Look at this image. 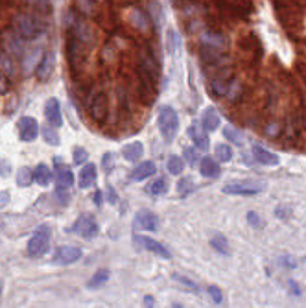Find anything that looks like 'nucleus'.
Masks as SVG:
<instances>
[{"instance_id":"nucleus-1","label":"nucleus","mask_w":306,"mask_h":308,"mask_svg":"<svg viewBox=\"0 0 306 308\" xmlns=\"http://www.w3.org/2000/svg\"><path fill=\"white\" fill-rule=\"evenodd\" d=\"M13 30L15 34L21 35L24 41H32L44 32V24H41L37 17H32L28 13H19L15 15L13 19Z\"/></svg>"},{"instance_id":"nucleus-2","label":"nucleus","mask_w":306,"mask_h":308,"mask_svg":"<svg viewBox=\"0 0 306 308\" xmlns=\"http://www.w3.org/2000/svg\"><path fill=\"white\" fill-rule=\"evenodd\" d=\"M159 129H160V135H162L168 142L175 139V135L179 131V118H177V113H175L174 107H170V105L160 107Z\"/></svg>"},{"instance_id":"nucleus-3","label":"nucleus","mask_w":306,"mask_h":308,"mask_svg":"<svg viewBox=\"0 0 306 308\" xmlns=\"http://www.w3.org/2000/svg\"><path fill=\"white\" fill-rule=\"evenodd\" d=\"M50 227L48 225H39L37 231L34 232V236L28 242V255L30 257H41L46 253L50 245Z\"/></svg>"},{"instance_id":"nucleus-4","label":"nucleus","mask_w":306,"mask_h":308,"mask_svg":"<svg viewBox=\"0 0 306 308\" xmlns=\"http://www.w3.org/2000/svg\"><path fill=\"white\" fill-rule=\"evenodd\" d=\"M72 231L76 232L77 236H81L85 240H92L98 234V224L94 216L91 214H81L77 218L74 225H72Z\"/></svg>"},{"instance_id":"nucleus-5","label":"nucleus","mask_w":306,"mask_h":308,"mask_svg":"<svg viewBox=\"0 0 306 308\" xmlns=\"http://www.w3.org/2000/svg\"><path fill=\"white\" fill-rule=\"evenodd\" d=\"M37 135H39V124H37V120L30 118V116H22L19 120V137H21V140L32 142V140L37 139Z\"/></svg>"},{"instance_id":"nucleus-6","label":"nucleus","mask_w":306,"mask_h":308,"mask_svg":"<svg viewBox=\"0 0 306 308\" xmlns=\"http://www.w3.org/2000/svg\"><path fill=\"white\" fill-rule=\"evenodd\" d=\"M222 192L223 194H230V196H257L260 192V187L245 185V183H232V185H225Z\"/></svg>"},{"instance_id":"nucleus-7","label":"nucleus","mask_w":306,"mask_h":308,"mask_svg":"<svg viewBox=\"0 0 306 308\" xmlns=\"http://www.w3.org/2000/svg\"><path fill=\"white\" fill-rule=\"evenodd\" d=\"M44 116L48 120V124L52 127H61L63 124V116H61V109H59V102L57 98H50L44 105Z\"/></svg>"},{"instance_id":"nucleus-8","label":"nucleus","mask_w":306,"mask_h":308,"mask_svg":"<svg viewBox=\"0 0 306 308\" xmlns=\"http://www.w3.org/2000/svg\"><path fill=\"white\" fill-rule=\"evenodd\" d=\"M81 259V249L74 247V245H65L61 249H57L56 253V262L57 264H74L76 260Z\"/></svg>"},{"instance_id":"nucleus-9","label":"nucleus","mask_w":306,"mask_h":308,"mask_svg":"<svg viewBox=\"0 0 306 308\" xmlns=\"http://www.w3.org/2000/svg\"><path fill=\"white\" fill-rule=\"evenodd\" d=\"M133 240H135V244L137 245L144 247V249H148V251H153L155 255H159V257H164V259H170V257H172L166 247H164L162 244H159V242H155V240L146 238V236H135Z\"/></svg>"},{"instance_id":"nucleus-10","label":"nucleus","mask_w":306,"mask_h":308,"mask_svg":"<svg viewBox=\"0 0 306 308\" xmlns=\"http://www.w3.org/2000/svg\"><path fill=\"white\" fill-rule=\"evenodd\" d=\"M188 137L194 140V144L197 146V150H203L207 152L209 150V135H207V129L203 126H190L188 127Z\"/></svg>"},{"instance_id":"nucleus-11","label":"nucleus","mask_w":306,"mask_h":308,"mask_svg":"<svg viewBox=\"0 0 306 308\" xmlns=\"http://www.w3.org/2000/svg\"><path fill=\"white\" fill-rule=\"evenodd\" d=\"M137 224L142 227V229H146V231H157L159 229V218L155 212L148 209H142L137 212Z\"/></svg>"},{"instance_id":"nucleus-12","label":"nucleus","mask_w":306,"mask_h":308,"mask_svg":"<svg viewBox=\"0 0 306 308\" xmlns=\"http://www.w3.org/2000/svg\"><path fill=\"white\" fill-rule=\"evenodd\" d=\"M54 61H56V57L52 52H46L44 56H42L41 63L37 65V69H35V76L39 77L41 81H46L50 76H52V70H54Z\"/></svg>"},{"instance_id":"nucleus-13","label":"nucleus","mask_w":306,"mask_h":308,"mask_svg":"<svg viewBox=\"0 0 306 308\" xmlns=\"http://www.w3.org/2000/svg\"><path fill=\"white\" fill-rule=\"evenodd\" d=\"M201 46H209V48L216 50H225L227 48V39L225 35L218 34V32H207L201 35Z\"/></svg>"},{"instance_id":"nucleus-14","label":"nucleus","mask_w":306,"mask_h":308,"mask_svg":"<svg viewBox=\"0 0 306 308\" xmlns=\"http://www.w3.org/2000/svg\"><path fill=\"white\" fill-rule=\"evenodd\" d=\"M107 115V98L105 94H98L91 104V116L94 122H104Z\"/></svg>"},{"instance_id":"nucleus-15","label":"nucleus","mask_w":306,"mask_h":308,"mask_svg":"<svg viewBox=\"0 0 306 308\" xmlns=\"http://www.w3.org/2000/svg\"><path fill=\"white\" fill-rule=\"evenodd\" d=\"M22 37L19 34H4V42H6V52L11 56H22Z\"/></svg>"},{"instance_id":"nucleus-16","label":"nucleus","mask_w":306,"mask_h":308,"mask_svg":"<svg viewBox=\"0 0 306 308\" xmlns=\"http://www.w3.org/2000/svg\"><path fill=\"white\" fill-rule=\"evenodd\" d=\"M144 154V146L140 142H129L122 148V155H124L125 161L129 162H139V159Z\"/></svg>"},{"instance_id":"nucleus-17","label":"nucleus","mask_w":306,"mask_h":308,"mask_svg":"<svg viewBox=\"0 0 306 308\" xmlns=\"http://www.w3.org/2000/svg\"><path fill=\"white\" fill-rule=\"evenodd\" d=\"M253 155L257 157L258 162H262L266 166H277L278 164V157L271 152L264 150L262 146H253Z\"/></svg>"},{"instance_id":"nucleus-18","label":"nucleus","mask_w":306,"mask_h":308,"mask_svg":"<svg viewBox=\"0 0 306 308\" xmlns=\"http://www.w3.org/2000/svg\"><path fill=\"white\" fill-rule=\"evenodd\" d=\"M94 183H96V166L94 164H85L81 172H79V187L89 189Z\"/></svg>"},{"instance_id":"nucleus-19","label":"nucleus","mask_w":306,"mask_h":308,"mask_svg":"<svg viewBox=\"0 0 306 308\" xmlns=\"http://www.w3.org/2000/svg\"><path fill=\"white\" fill-rule=\"evenodd\" d=\"M155 174V164H153L152 161H146V162H140L137 168L131 172V177L133 181H144L146 177H150V175Z\"/></svg>"},{"instance_id":"nucleus-20","label":"nucleus","mask_w":306,"mask_h":308,"mask_svg":"<svg viewBox=\"0 0 306 308\" xmlns=\"http://www.w3.org/2000/svg\"><path fill=\"white\" fill-rule=\"evenodd\" d=\"M129 22H131L135 28H139L140 32H148L150 30V21H148L146 13H142L137 7H133L131 11H129Z\"/></svg>"},{"instance_id":"nucleus-21","label":"nucleus","mask_w":306,"mask_h":308,"mask_svg":"<svg viewBox=\"0 0 306 308\" xmlns=\"http://www.w3.org/2000/svg\"><path fill=\"white\" fill-rule=\"evenodd\" d=\"M67 52H69V61L72 67H76L81 59V41H77L76 37L72 35L69 39V46H67Z\"/></svg>"},{"instance_id":"nucleus-22","label":"nucleus","mask_w":306,"mask_h":308,"mask_svg":"<svg viewBox=\"0 0 306 308\" xmlns=\"http://www.w3.org/2000/svg\"><path fill=\"white\" fill-rule=\"evenodd\" d=\"M220 115H218V111L216 109H212V107H209L207 111L203 113V127L207 129V131H216L218 127H220Z\"/></svg>"},{"instance_id":"nucleus-23","label":"nucleus","mask_w":306,"mask_h":308,"mask_svg":"<svg viewBox=\"0 0 306 308\" xmlns=\"http://www.w3.org/2000/svg\"><path fill=\"white\" fill-rule=\"evenodd\" d=\"M199 170H201V174L205 175V177H210V179H214V177H218L220 175V166H218V162L212 161L210 157H205V159H201V162H199Z\"/></svg>"},{"instance_id":"nucleus-24","label":"nucleus","mask_w":306,"mask_h":308,"mask_svg":"<svg viewBox=\"0 0 306 308\" xmlns=\"http://www.w3.org/2000/svg\"><path fill=\"white\" fill-rule=\"evenodd\" d=\"M34 179H35V183H39L41 187H46V185H50V181H52V170H50L46 164H37L34 170Z\"/></svg>"},{"instance_id":"nucleus-25","label":"nucleus","mask_w":306,"mask_h":308,"mask_svg":"<svg viewBox=\"0 0 306 308\" xmlns=\"http://www.w3.org/2000/svg\"><path fill=\"white\" fill-rule=\"evenodd\" d=\"M148 194H152V196H160V194H164L168 190V183L166 179H162V177H159V179H155L153 183H150L148 185Z\"/></svg>"},{"instance_id":"nucleus-26","label":"nucleus","mask_w":306,"mask_h":308,"mask_svg":"<svg viewBox=\"0 0 306 308\" xmlns=\"http://www.w3.org/2000/svg\"><path fill=\"white\" fill-rule=\"evenodd\" d=\"M56 179H57V185H61V187H70V185L74 183L72 172H70L67 166H59V168H57Z\"/></svg>"},{"instance_id":"nucleus-27","label":"nucleus","mask_w":306,"mask_h":308,"mask_svg":"<svg viewBox=\"0 0 306 308\" xmlns=\"http://www.w3.org/2000/svg\"><path fill=\"white\" fill-rule=\"evenodd\" d=\"M210 245H212L218 253H222V255H229V244H227V238L222 236V234H214V236L210 238Z\"/></svg>"},{"instance_id":"nucleus-28","label":"nucleus","mask_w":306,"mask_h":308,"mask_svg":"<svg viewBox=\"0 0 306 308\" xmlns=\"http://www.w3.org/2000/svg\"><path fill=\"white\" fill-rule=\"evenodd\" d=\"M32 181H34V172L30 168H26V166H22L19 170V174H17V185L19 187H30Z\"/></svg>"},{"instance_id":"nucleus-29","label":"nucleus","mask_w":306,"mask_h":308,"mask_svg":"<svg viewBox=\"0 0 306 308\" xmlns=\"http://www.w3.org/2000/svg\"><path fill=\"white\" fill-rule=\"evenodd\" d=\"M216 157H218V161L229 162L232 159V148L227 146V144H218L216 146Z\"/></svg>"},{"instance_id":"nucleus-30","label":"nucleus","mask_w":306,"mask_h":308,"mask_svg":"<svg viewBox=\"0 0 306 308\" xmlns=\"http://www.w3.org/2000/svg\"><path fill=\"white\" fill-rule=\"evenodd\" d=\"M223 135H225V139L229 140V142H234L238 146L244 144V137H242V133L238 131L236 127H225V129H223Z\"/></svg>"},{"instance_id":"nucleus-31","label":"nucleus","mask_w":306,"mask_h":308,"mask_svg":"<svg viewBox=\"0 0 306 308\" xmlns=\"http://www.w3.org/2000/svg\"><path fill=\"white\" fill-rule=\"evenodd\" d=\"M166 168L170 174H174V175H179L183 172V159L181 157H177V155H172L170 159H168L166 162Z\"/></svg>"},{"instance_id":"nucleus-32","label":"nucleus","mask_w":306,"mask_h":308,"mask_svg":"<svg viewBox=\"0 0 306 308\" xmlns=\"http://www.w3.org/2000/svg\"><path fill=\"white\" fill-rule=\"evenodd\" d=\"M26 4H28L30 7H35V9L41 11V13L52 11V2H50V0H26Z\"/></svg>"},{"instance_id":"nucleus-33","label":"nucleus","mask_w":306,"mask_h":308,"mask_svg":"<svg viewBox=\"0 0 306 308\" xmlns=\"http://www.w3.org/2000/svg\"><path fill=\"white\" fill-rule=\"evenodd\" d=\"M107 279H109V271H107V270H100V271H98V273L94 275V277H92L89 282H87V286H89V288L100 286V284H104Z\"/></svg>"},{"instance_id":"nucleus-34","label":"nucleus","mask_w":306,"mask_h":308,"mask_svg":"<svg viewBox=\"0 0 306 308\" xmlns=\"http://www.w3.org/2000/svg\"><path fill=\"white\" fill-rule=\"evenodd\" d=\"M42 135H44V140L48 142V144H52V146H57L59 144V135L56 133V127H44V131H42Z\"/></svg>"},{"instance_id":"nucleus-35","label":"nucleus","mask_w":306,"mask_h":308,"mask_svg":"<svg viewBox=\"0 0 306 308\" xmlns=\"http://www.w3.org/2000/svg\"><path fill=\"white\" fill-rule=\"evenodd\" d=\"M72 161H74V164H83L87 159H89V154H87V150L85 148H79V146H76L74 148V152H72Z\"/></svg>"},{"instance_id":"nucleus-36","label":"nucleus","mask_w":306,"mask_h":308,"mask_svg":"<svg viewBox=\"0 0 306 308\" xmlns=\"http://www.w3.org/2000/svg\"><path fill=\"white\" fill-rule=\"evenodd\" d=\"M194 183H192V179L190 177H183L181 181H179V185H177V190H179V194H183V196H187V194H190L192 190H194V187H192Z\"/></svg>"},{"instance_id":"nucleus-37","label":"nucleus","mask_w":306,"mask_h":308,"mask_svg":"<svg viewBox=\"0 0 306 308\" xmlns=\"http://www.w3.org/2000/svg\"><path fill=\"white\" fill-rule=\"evenodd\" d=\"M183 155H185V159H187V162L190 166H195V164H197V159H199V157H197L194 148H185V150H183Z\"/></svg>"},{"instance_id":"nucleus-38","label":"nucleus","mask_w":306,"mask_h":308,"mask_svg":"<svg viewBox=\"0 0 306 308\" xmlns=\"http://www.w3.org/2000/svg\"><path fill=\"white\" fill-rule=\"evenodd\" d=\"M150 15H152V19H153V24L159 26L160 24V7L157 2H152V4H150Z\"/></svg>"},{"instance_id":"nucleus-39","label":"nucleus","mask_w":306,"mask_h":308,"mask_svg":"<svg viewBox=\"0 0 306 308\" xmlns=\"http://www.w3.org/2000/svg\"><path fill=\"white\" fill-rule=\"evenodd\" d=\"M175 44H177V34L174 30H168V54H174L175 52Z\"/></svg>"},{"instance_id":"nucleus-40","label":"nucleus","mask_w":306,"mask_h":308,"mask_svg":"<svg viewBox=\"0 0 306 308\" xmlns=\"http://www.w3.org/2000/svg\"><path fill=\"white\" fill-rule=\"evenodd\" d=\"M174 279L177 280V282H181V284H185V286H188L192 292H197V286H195V282H192V280H188L187 277H181V275H174Z\"/></svg>"},{"instance_id":"nucleus-41","label":"nucleus","mask_w":306,"mask_h":308,"mask_svg":"<svg viewBox=\"0 0 306 308\" xmlns=\"http://www.w3.org/2000/svg\"><path fill=\"white\" fill-rule=\"evenodd\" d=\"M69 187H61V185H57V190H56V194H57V197L61 199V203H65L67 205V201H69Z\"/></svg>"},{"instance_id":"nucleus-42","label":"nucleus","mask_w":306,"mask_h":308,"mask_svg":"<svg viewBox=\"0 0 306 308\" xmlns=\"http://www.w3.org/2000/svg\"><path fill=\"white\" fill-rule=\"evenodd\" d=\"M209 294H210V297H212V301H214V303H222L223 295H222V290H220L218 286H210L209 288Z\"/></svg>"},{"instance_id":"nucleus-43","label":"nucleus","mask_w":306,"mask_h":308,"mask_svg":"<svg viewBox=\"0 0 306 308\" xmlns=\"http://www.w3.org/2000/svg\"><path fill=\"white\" fill-rule=\"evenodd\" d=\"M7 87H9V85H7V77H6V74H4L2 70H0V94H4V92L7 91Z\"/></svg>"},{"instance_id":"nucleus-44","label":"nucleus","mask_w":306,"mask_h":308,"mask_svg":"<svg viewBox=\"0 0 306 308\" xmlns=\"http://www.w3.org/2000/svg\"><path fill=\"white\" fill-rule=\"evenodd\" d=\"M247 220H249V224L253 225V227L260 225V218H258L257 212H249V214H247Z\"/></svg>"},{"instance_id":"nucleus-45","label":"nucleus","mask_w":306,"mask_h":308,"mask_svg":"<svg viewBox=\"0 0 306 308\" xmlns=\"http://www.w3.org/2000/svg\"><path fill=\"white\" fill-rule=\"evenodd\" d=\"M7 201H9V192H0V207L7 205Z\"/></svg>"},{"instance_id":"nucleus-46","label":"nucleus","mask_w":306,"mask_h":308,"mask_svg":"<svg viewBox=\"0 0 306 308\" xmlns=\"http://www.w3.org/2000/svg\"><path fill=\"white\" fill-rule=\"evenodd\" d=\"M7 170H9V164H4V162H2V164H0V175H9V172H7Z\"/></svg>"},{"instance_id":"nucleus-47","label":"nucleus","mask_w":306,"mask_h":308,"mask_svg":"<svg viewBox=\"0 0 306 308\" xmlns=\"http://www.w3.org/2000/svg\"><path fill=\"white\" fill-rule=\"evenodd\" d=\"M107 194H109V196H111V203H116V194H115V190H113L111 187H109V189H107Z\"/></svg>"},{"instance_id":"nucleus-48","label":"nucleus","mask_w":306,"mask_h":308,"mask_svg":"<svg viewBox=\"0 0 306 308\" xmlns=\"http://www.w3.org/2000/svg\"><path fill=\"white\" fill-rule=\"evenodd\" d=\"M144 303H146V307H153V305H155V301H153L150 295H148L146 299H144Z\"/></svg>"},{"instance_id":"nucleus-49","label":"nucleus","mask_w":306,"mask_h":308,"mask_svg":"<svg viewBox=\"0 0 306 308\" xmlns=\"http://www.w3.org/2000/svg\"><path fill=\"white\" fill-rule=\"evenodd\" d=\"M100 192H96V196H92V199H94V201H96V205H102V201H100Z\"/></svg>"},{"instance_id":"nucleus-50","label":"nucleus","mask_w":306,"mask_h":308,"mask_svg":"<svg viewBox=\"0 0 306 308\" xmlns=\"http://www.w3.org/2000/svg\"><path fill=\"white\" fill-rule=\"evenodd\" d=\"M2 290H4V282H2V279H0V295H2Z\"/></svg>"},{"instance_id":"nucleus-51","label":"nucleus","mask_w":306,"mask_h":308,"mask_svg":"<svg viewBox=\"0 0 306 308\" xmlns=\"http://www.w3.org/2000/svg\"><path fill=\"white\" fill-rule=\"evenodd\" d=\"M305 131H306V118H305Z\"/></svg>"}]
</instances>
